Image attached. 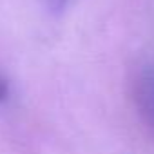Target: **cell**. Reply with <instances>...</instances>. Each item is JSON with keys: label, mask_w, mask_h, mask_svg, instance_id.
Instances as JSON below:
<instances>
[{"label": "cell", "mask_w": 154, "mask_h": 154, "mask_svg": "<svg viewBox=\"0 0 154 154\" xmlns=\"http://www.w3.org/2000/svg\"><path fill=\"white\" fill-rule=\"evenodd\" d=\"M134 103L141 122L154 134V63L145 65L136 76Z\"/></svg>", "instance_id": "obj_1"}, {"label": "cell", "mask_w": 154, "mask_h": 154, "mask_svg": "<svg viewBox=\"0 0 154 154\" xmlns=\"http://www.w3.org/2000/svg\"><path fill=\"white\" fill-rule=\"evenodd\" d=\"M8 96V85H6V82L0 78V100H4Z\"/></svg>", "instance_id": "obj_2"}]
</instances>
